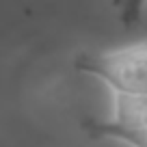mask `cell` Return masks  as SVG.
<instances>
[{
  "mask_svg": "<svg viewBox=\"0 0 147 147\" xmlns=\"http://www.w3.org/2000/svg\"><path fill=\"white\" fill-rule=\"evenodd\" d=\"M147 0H115L117 13H119V20L123 26H134V24L141 20L143 9H145Z\"/></svg>",
  "mask_w": 147,
  "mask_h": 147,
  "instance_id": "7a4b0ae2",
  "label": "cell"
},
{
  "mask_svg": "<svg viewBox=\"0 0 147 147\" xmlns=\"http://www.w3.org/2000/svg\"><path fill=\"white\" fill-rule=\"evenodd\" d=\"M76 69L100 78L115 97V110L108 121L84 123L89 134L147 147V41L84 52L76 59Z\"/></svg>",
  "mask_w": 147,
  "mask_h": 147,
  "instance_id": "6da1fadb",
  "label": "cell"
}]
</instances>
